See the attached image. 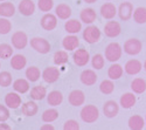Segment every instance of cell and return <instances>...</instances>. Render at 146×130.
Listing matches in <instances>:
<instances>
[{"label":"cell","instance_id":"6da1fadb","mask_svg":"<svg viewBox=\"0 0 146 130\" xmlns=\"http://www.w3.org/2000/svg\"><path fill=\"white\" fill-rule=\"evenodd\" d=\"M80 116L83 122L86 123H94L98 120L100 117V110L94 104H88V105H84L82 108Z\"/></svg>","mask_w":146,"mask_h":130},{"label":"cell","instance_id":"7a4b0ae2","mask_svg":"<svg viewBox=\"0 0 146 130\" xmlns=\"http://www.w3.org/2000/svg\"><path fill=\"white\" fill-rule=\"evenodd\" d=\"M121 46L118 42H111L106 46L105 48V59L110 62H117L121 57Z\"/></svg>","mask_w":146,"mask_h":130},{"label":"cell","instance_id":"3957f363","mask_svg":"<svg viewBox=\"0 0 146 130\" xmlns=\"http://www.w3.org/2000/svg\"><path fill=\"white\" fill-rule=\"evenodd\" d=\"M101 31L98 29V27H96L94 25H90L88 26L86 29L83 31V39L86 42L90 43V45H94L96 42H98L100 39H101Z\"/></svg>","mask_w":146,"mask_h":130},{"label":"cell","instance_id":"277c9868","mask_svg":"<svg viewBox=\"0 0 146 130\" xmlns=\"http://www.w3.org/2000/svg\"><path fill=\"white\" fill-rule=\"evenodd\" d=\"M31 47H32L34 51L40 53V54H47V53H49L50 52V48H52L50 43L48 42V40H46L43 38H39V37L31 39Z\"/></svg>","mask_w":146,"mask_h":130},{"label":"cell","instance_id":"5b68a950","mask_svg":"<svg viewBox=\"0 0 146 130\" xmlns=\"http://www.w3.org/2000/svg\"><path fill=\"white\" fill-rule=\"evenodd\" d=\"M72 60H74V63L78 67H84L87 66L88 62L90 61V54L86 48H80L76 49L72 54Z\"/></svg>","mask_w":146,"mask_h":130},{"label":"cell","instance_id":"8992f818","mask_svg":"<svg viewBox=\"0 0 146 130\" xmlns=\"http://www.w3.org/2000/svg\"><path fill=\"white\" fill-rule=\"evenodd\" d=\"M143 48V43L140 40L136 39V38H132L125 41L124 43V52L129 55H137L141 52Z\"/></svg>","mask_w":146,"mask_h":130},{"label":"cell","instance_id":"52a82bcc","mask_svg":"<svg viewBox=\"0 0 146 130\" xmlns=\"http://www.w3.org/2000/svg\"><path fill=\"white\" fill-rule=\"evenodd\" d=\"M11 40H12V46H13L15 49H23L28 45V37H27V34L22 31H18V32L13 33Z\"/></svg>","mask_w":146,"mask_h":130},{"label":"cell","instance_id":"ba28073f","mask_svg":"<svg viewBox=\"0 0 146 130\" xmlns=\"http://www.w3.org/2000/svg\"><path fill=\"white\" fill-rule=\"evenodd\" d=\"M121 27L118 21H108L104 26V34L108 38H116L120 34Z\"/></svg>","mask_w":146,"mask_h":130},{"label":"cell","instance_id":"9c48e42d","mask_svg":"<svg viewBox=\"0 0 146 130\" xmlns=\"http://www.w3.org/2000/svg\"><path fill=\"white\" fill-rule=\"evenodd\" d=\"M60 75H61V73H60L58 68H56V67H47L42 72V79L47 83H54V82H56L58 80Z\"/></svg>","mask_w":146,"mask_h":130},{"label":"cell","instance_id":"30bf717a","mask_svg":"<svg viewBox=\"0 0 146 130\" xmlns=\"http://www.w3.org/2000/svg\"><path fill=\"white\" fill-rule=\"evenodd\" d=\"M57 26V17L52 13H46L41 19V27L44 31H53Z\"/></svg>","mask_w":146,"mask_h":130},{"label":"cell","instance_id":"8fae6325","mask_svg":"<svg viewBox=\"0 0 146 130\" xmlns=\"http://www.w3.org/2000/svg\"><path fill=\"white\" fill-rule=\"evenodd\" d=\"M103 113L106 117L109 119H112V117H116L119 113V105L117 104L116 101L113 100H109L104 103L103 105Z\"/></svg>","mask_w":146,"mask_h":130},{"label":"cell","instance_id":"7c38bea8","mask_svg":"<svg viewBox=\"0 0 146 130\" xmlns=\"http://www.w3.org/2000/svg\"><path fill=\"white\" fill-rule=\"evenodd\" d=\"M18 9H19V12L22 15L29 17V15L34 14V12H35V4H34L33 0H21V1L19 3Z\"/></svg>","mask_w":146,"mask_h":130},{"label":"cell","instance_id":"4fadbf2b","mask_svg":"<svg viewBox=\"0 0 146 130\" xmlns=\"http://www.w3.org/2000/svg\"><path fill=\"white\" fill-rule=\"evenodd\" d=\"M80 79H81V82L83 85H86V86H94L97 82L98 76H97V74L95 73V70L86 69V70H83V72L81 73Z\"/></svg>","mask_w":146,"mask_h":130},{"label":"cell","instance_id":"5bb4252c","mask_svg":"<svg viewBox=\"0 0 146 130\" xmlns=\"http://www.w3.org/2000/svg\"><path fill=\"white\" fill-rule=\"evenodd\" d=\"M68 101L71 105H74V107H80V105H82L84 103V101H86V95H84V93L80 89L72 90L69 94Z\"/></svg>","mask_w":146,"mask_h":130},{"label":"cell","instance_id":"9a60e30c","mask_svg":"<svg viewBox=\"0 0 146 130\" xmlns=\"http://www.w3.org/2000/svg\"><path fill=\"white\" fill-rule=\"evenodd\" d=\"M118 15L124 21L130 20L133 15V5L131 3H121L118 8Z\"/></svg>","mask_w":146,"mask_h":130},{"label":"cell","instance_id":"2e32d148","mask_svg":"<svg viewBox=\"0 0 146 130\" xmlns=\"http://www.w3.org/2000/svg\"><path fill=\"white\" fill-rule=\"evenodd\" d=\"M78 45H80V39L76 37L75 34L67 35V37L63 38V40H62V46L67 52L75 51L78 47Z\"/></svg>","mask_w":146,"mask_h":130},{"label":"cell","instance_id":"e0dca14e","mask_svg":"<svg viewBox=\"0 0 146 130\" xmlns=\"http://www.w3.org/2000/svg\"><path fill=\"white\" fill-rule=\"evenodd\" d=\"M5 104L11 109H18L21 105V96L19 93H8L5 96Z\"/></svg>","mask_w":146,"mask_h":130},{"label":"cell","instance_id":"ac0fdd59","mask_svg":"<svg viewBox=\"0 0 146 130\" xmlns=\"http://www.w3.org/2000/svg\"><path fill=\"white\" fill-rule=\"evenodd\" d=\"M117 13H118L117 8L112 3H105L104 5L101 6V15L104 19L111 20V19H113L116 17Z\"/></svg>","mask_w":146,"mask_h":130},{"label":"cell","instance_id":"d6986e66","mask_svg":"<svg viewBox=\"0 0 146 130\" xmlns=\"http://www.w3.org/2000/svg\"><path fill=\"white\" fill-rule=\"evenodd\" d=\"M143 68V63L139 61V60H130L125 63V67H124V70L125 73L129 74V75H137L138 73H140V70Z\"/></svg>","mask_w":146,"mask_h":130},{"label":"cell","instance_id":"ffe728a7","mask_svg":"<svg viewBox=\"0 0 146 130\" xmlns=\"http://www.w3.org/2000/svg\"><path fill=\"white\" fill-rule=\"evenodd\" d=\"M80 19L82 22L87 23V25H91L94 21H96L97 14H96L95 9H92V8H84L80 13Z\"/></svg>","mask_w":146,"mask_h":130},{"label":"cell","instance_id":"44dd1931","mask_svg":"<svg viewBox=\"0 0 146 130\" xmlns=\"http://www.w3.org/2000/svg\"><path fill=\"white\" fill-rule=\"evenodd\" d=\"M136 101L137 99H136L135 93H125L120 96L119 103L124 109H130L136 104Z\"/></svg>","mask_w":146,"mask_h":130},{"label":"cell","instance_id":"7402d4cb","mask_svg":"<svg viewBox=\"0 0 146 130\" xmlns=\"http://www.w3.org/2000/svg\"><path fill=\"white\" fill-rule=\"evenodd\" d=\"M27 65V59L22 54H15L11 59V67L15 70H21L26 67Z\"/></svg>","mask_w":146,"mask_h":130},{"label":"cell","instance_id":"603a6c76","mask_svg":"<svg viewBox=\"0 0 146 130\" xmlns=\"http://www.w3.org/2000/svg\"><path fill=\"white\" fill-rule=\"evenodd\" d=\"M39 111V107L34 101H27L21 105V113L25 116H34Z\"/></svg>","mask_w":146,"mask_h":130},{"label":"cell","instance_id":"cb8c5ba5","mask_svg":"<svg viewBox=\"0 0 146 130\" xmlns=\"http://www.w3.org/2000/svg\"><path fill=\"white\" fill-rule=\"evenodd\" d=\"M47 102L49 105H52V107H57V105H60L63 102L62 93L58 91V90H52L47 95Z\"/></svg>","mask_w":146,"mask_h":130},{"label":"cell","instance_id":"d4e9b609","mask_svg":"<svg viewBox=\"0 0 146 130\" xmlns=\"http://www.w3.org/2000/svg\"><path fill=\"white\" fill-rule=\"evenodd\" d=\"M55 13H56V17H58V19L68 20L71 15V8L67 4H60L55 8Z\"/></svg>","mask_w":146,"mask_h":130},{"label":"cell","instance_id":"484cf974","mask_svg":"<svg viewBox=\"0 0 146 130\" xmlns=\"http://www.w3.org/2000/svg\"><path fill=\"white\" fill-rule=\"evenodd\" d=\"M127 124H129V128L132 129V130H141L145 127L146 122H145V120L143 119L141 116L133 115V116H131L129 119Z\"/></svg>","mask_w":146,"mask_h":130},{"label":"cell","instance_id":"4316f807","mask_svg":"<svg viewBox=\"0 0 146 130\" xmlns=\"http://www.w3.org/2000/svg\"><path fill=\"white\" fill-rule=\"evenodd\" d=\"M14 14H15V6L12 3L5 1V3L0 4V17L11 18V17H13Z\"/></svg>","mask_w":146,"mask_h":130},{"label":"cell","instance_id":"83f0119b","mask_svg":"<svg viewBox=\"0 0 146 130\" xmlns=\"http://www.w3.org/2000/svg\"><path fill=\"white\" fill-rule=\"evenodd\" d=\"M124 73V68L121 67L119 63L113 62V65H111L108 69V76L110 77L111 80H118L121 77Z\"/></svg>","mask_w":146,"mask_h":130},{"label":"cell","instance_id":"f1b7e54d","mask_svg":"<svg viewBox=\"0 0 146 130\" xmlns=\"http://www.w3.org/2000/svg\"><path fill=\"white\" fill-rule=\"evenodd\" d=\"M64 29L69 34H77L80 31H82V22L76 19H70L64 23Z\"/></svg>","mask_w":146,"mask_h":130},{"label":"cell","instance_id":"f546056e","mask_svg":"<svg viewBox=\"0 0 146 130\" xmlns=\"http://www.w3.org/2000/svg\"><path fill=\"white\" fill-rule=\"evenodd\" d=\"M29 80L18 79L13 82V89L19 94H25L29 90Z\"/></svg>","mask_w":146,"mask_h":130},{"label":"cell","instance_id":"4dcf8cb0","mask_svg":"<svg viewBox=\"0 0 146 130\" xmlns=\"http://www.w3.org/2000/svg\"><path fill=\"white\" fill-rule=\"evenodd\" d=\"M47 96V90L43 86H35L31 89V99L34 101H41Z\"/></svg>","mask_w":146,"mask_h":130},{"label":"cell","instance_id":"1f68e13d","mask_svg":"<svg viewBox=\"0 0 146 130\" xmlns=\"http://www.w3.org/2000/svg\"><path fill=\"white\" fill-rule=\"evenodd\" d=\"M131 89L135 94H143L146 90V81L140 77L135 79L131 82Z\"/></svg>","mask_w":146,"mask_h":130},{"label":"cell","instance_id":"d6a6232c","mask_svg":"<svg viewBox=\"0 0 146 130\" xmlns=\"http://www.w3.org/2000/svg\"><path fill=\"white\" fill-rule=\"evenodd\" d=\"M40 76H42V73L40 72V69L35 66H31L26 69V77L27 80H29L31 82H36Z\"/></svg>","mask_w":146,"mask_h":130},{"label":"cell","instance_id":"836d02e7","mask_svg":"<svg viewBox=\"0 0 146 130\" xmlns=\"http://www.w3.org/2000/svg\"><path fill=\"white\" fill-rule=\"evenodd\" d=\"M69 60V56H68V53L67 51H58L54 54L53 56V61L56 66H62V65H66Z\"/></svg>","mask_w":146,"mask_h":130},{"label":"cell","instance_id":"e575fe53","mask_svg":"<svg viewBox=\"0 0 146 130\" xmlns=\"http://www.w3.org/2000/svg\"><path fill=\"white\" fill-rule=\"evenodd\" d=\"M57 119H58V111L55 108L47 109L42 114V121L46 122V123H52Z\"/></svg>","mask_w":146,"mask_h":130},{"label":"cell","instance_id":"d590c367","mask_svg":"<svg viewBox=\"0 0 146 130\" xmlns=\"http://www.w3.org/2000/svg\"><path fill=\"white\" fill-rule=\"evenodd\" d=\"M133 20L137 23L144 25L146 22V7H137L133 12Z\"/></svg>","mask_w":146,"mask_h":130},{"label":"cell","instance_id":"8d00e7d4","mask_svg":"<svg viewBox=\"0 0 146 130\" xmlns=\"http://www.w3.org/2000/svg\"><path fill=\"white\" fill-rule=\"evenodd\" d=\"M13 47L8 43H0V59L6 60L13 56Z\"/></svg>","mask_w":146,"mask_h":130},{"label":"cell","instance_id":"74e56055","mask_svg":"<svg viewBox=\"0 0 146 130\" xmlns=\"http://www.w3.org/2000/svg\"><path fill=\"white\" fill-rule=\"evenodd\" d=\"M100 90L101 93L105 94V95H109V94H111L113 90H115V83L112 82V80H104L101 82L100 85Z\"/></svg>","mask_w":146,"mask_h":130},{"label":"cell","instance_id":"f35d334b","mask_svg":"<svg viewBox=\"0 0 146 130\" xmlns=\"http://www.w3.org/2000/svg\"><path fill=\"white\" fill-rule=\"evenodd\" d=\"M91 65L95 69H102L105 65V59L102 54H95L91 57Z\"/></svg>","mask_w":146,"mask_h":130},{"label":"cell","instance_id":"ab89813d","mask_svg":"<svg viewBox=\"0 0 146 130\" xmlns=\"http://www.w3.org/2000/svg\"><path fill=\"white\" fill-rule=\"evenodd\" d=\"M12 31V22L7 19L1 17L0 18V34H8Z\"/></svg>","mask_w":146,"mask_h":130},{"label":"cell","instance_id":"60d3db41","mask_svg":"<svg viewBox=\"0 0 146 130\" xmlns=\"http://www.w3.org/2000/svg\"><path fill=\"white\" fill-rule=\"evenodd\" d=\"M38 7L41 12H50L52 8L54 7V1L53 0H39L38 1Z\"/></svg>","mask_w":146,"mask_h":130},{"label":"cell","instance_id":"b9f144b4","mask_svg":"<svg viewBox=\"0 0 146 130\" xmlns=\"http://www.w3.org/2000/svg\"><path fill=\"white\" fill-rule=\"evenodd\" d=\"M12 85V75L9 72H1L0 73V86L6 88Z\"/></svg>","mask_w":146,"mask_h":130},{"label":"cell","instance_id":"7bdbcfd3","mask_svg":"<svg viewBox=\"0 0 146 130\" xmlns=\"http://www.w3.org/2000/svg\"><path fill=\"white\" fill-rule=\"evenodd\" d=\"M9 119V110L7 105L0 104V122H6Z\"/></svg>","mask_w":146,"mask_h":130},{"label":"cell","instance_id":"ee69618b","mask_svg":"<svg viewBox=\"0 0 146 130\" xmlns=\"http://www.w3.org/2000/svg\"><path fill=\"white\" fill-rule=\"evenodd\" d=\"M63 129L64 130H78L80 129V124L75 120H68L63 124Z\"/></svg>","mask_w":146,"mask_h":130},{"label":"cell","instance_id":"f6af8a7d","mask_svg":"<svg viewBox=\"0 0 146 130\" xmlns=\"http://www.w3.org/2000/svg\"><path fill=\"white\" fill-rule=\"evenodd\" d=\"M0 130H11V127L5 122H0Z\"/></svg>","mask_w":146,"mask_h":130},{"label":"cell","instance_id":"bcb514c9","mask_svg":"<svg viewBox=\"0 0 146 130\" xmlns=\"http://www.w3.org/2000/svg\"><path fill=\"white\" fill-rule=\"evenodd\" d=\"M40 129L41 130H54V125H52V124H44Z\"/></svg>","mask_w":146,"mask_h":130},{"label":"cell","instance_id":"7dc6e473","mask_svg":"<svg viewBox=\"0 0 146 130\" xmlns=\"http://www.w3.org/2000/svg\"><path fill=\"white\" fill-rule=\"evenodd\" d=\"M84 3H87V4H94V3H96L97 0H83Z\"/></svg>","mask_w":146,"mask_h":130},{"label":"cell","instance_id":"c3c4849f","mask_svg":"<svg viewBox=\"0 0 146 130\" xmlns=\"http://www.w3.org/2000/svg\"><path fill=\"white\" fill-rule=\"evenodd\" d=\"M144 69L146 70V60H145V62H144Z\"/></svg>","mask_w":146,"mask_h":130},{"label":"cell","instance_id":"681fc988","mask_svg":"<svg viewBox=\"0 0 146 130\" xmlns=\"http://www.w3.org/2000/svg\"><path fill=\"white\" fill-rule=\"evenodd\" d=\"M0 1H5V0H0Z\"/></svg>","mask_w":146,"mask_h":130},{"label":"cell","instance_id":"f907efd6","mask_svg":"<svg viewBox=\"0 0 146 130\" xmlns=\"http://www.w3.org/2000/svg\"><path fill=\"white\" fill-rule=\"evenodd\" d=\"M145 122H146V119H145Z\"/></svg>","mask_w":146,"mask_h":130},{"label":"cell","instance_id":"816d5d0a","mask_svg":"<svg viewBox=\"0 0 146 130\" xmlns=\"http://www.w3.org/2000/svg\"><path fill=\"white\" fill-rule=\"evenodd\" d=\"M0 67H1V65H0Z\"/></svg>","mask_w":146,"mask_h":130}]
</instances>
